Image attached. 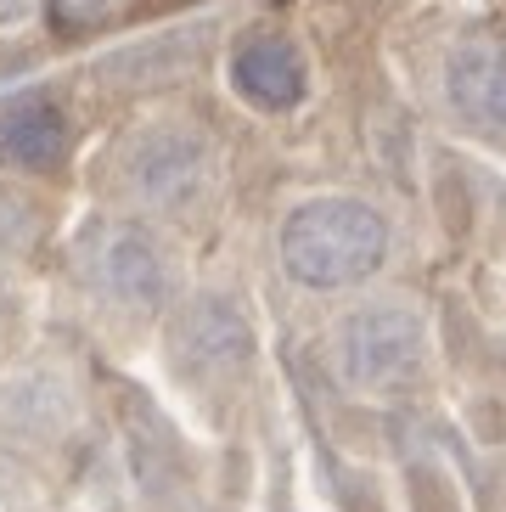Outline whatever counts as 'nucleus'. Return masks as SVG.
<instances>
[{
  "instance_id": "1",
  "label": "nucleus",
  "mask_w": 506,
  "mask_h": 512,
  "mask_svg": "<svg viewBox=\"0 0 506 512\" xmlns=\"http://www.w3.org/2000/svg\"><path fill=\"white\" fill-rule=\"evenodd\" d=\"M388 254V226L355 197L304 203L282 226V265L304 287H349L372 276Z\"/></svg>"
},
{
  "instance_id": "2",
  "label": "nucleus",
  "mask_w": 506,
  "mask_h": 512,
  "mask_svg": "<svg viewBox=\"0 0 506 512\" xmlns=\"http://www.w3.org/2000/svg\"><path fill=\"white\" fill-rule=\"evenodd\" d=\"M422 321L405 304H366L343 327V366L366 389H400L422 372Z\"/></svg>"
},
{
  "instance_id": "3",
  "label": "nucleus",
  "mask_w": 506,
  "mask_h": 512,
  "mask_svg": "<svg viewBox=\"0 0 506 512\" xmlns=\"http://www.w3.org/2000/svg\"><path fill=\"white\" fill-rule=\"evenodd\" d=\"M445 91L462 119L484 124V130H506V40L478 34L450 51Z\"/></svg>"
},
{
  "instance_id": "4",
  "label": "nucleus",
  "mask_w": 506,
  "mask_h": 512,
  "mask_svg": "<svg viewBox=\"0 0 506 512\" xmlns=\"http://www.w3.org/2000/svg\"><path fill=\"white\" fill-rule=\"evenodd\" d=\"M96 271H102L107 293L124 299V304H135V310H152V304L169 293L164 259H158V248H152L141 231H113V237H102V248H96Z\"/></svg>"
},
{
  "instance_id": "5",
  "label": "nucleus",
  "mask_w": 506,
  "mask_h": 512,
  "mask_svg": "<svg viewBox=\"0 0 506 512\" xmlns=\"http://www.w3.org/2000/svg\"><path fill=\"white\" fill-rule=\"evenodd\" d=\"M231 79L237 91L259 107H293L304 96V62L287 40L276 34H253L248 46H237V62H231Z\"/></svg>"
},
{
  "instance_id": "6",
  "label": "nucleus",
  "mask_w": 506,
  "mask_h": 512,
  "mask_svg": "<svg viewBox=\"0 0 506 512\" xmlns=\"http://www.w3.org/2000/svg\"><path fill=\"white\" fill-rule=\"evenodd\" d=\"M197 175H203V147L192 136H152L130 164V181L147 203H186L197 192Z\"/></svg>"
},
{
  "instance_id": "7",
  "label": "nucleus",
  "mask_w": 506,
  "mask_h": 512,
  "mask_svg": "<svg viewBox=\"0 0 506 512\" xmlns=\"http://www.w3.org/2000/svg\"><path fill=\"white\" fill-rule=\"evenodd\" d=\"M62 113L51 102H12L0 113V152L12 158V164H29V169H45L62 158Z\"/></svg>"
},
{
  "instance_id": "8",
  "label": "nucleus",
  "mask_w": 506,
  "mask_h": 512,
  "mask_svg": "<svg viewBox=\"0 0 506 512\" xmlns=\"http://www.w3.org/2000/svg\"><path fill=\"white\" fill-rule=\"evenodd\" d=\"M107 0H57V23H85V17H96Z\"/></svg>"
}]
</instances>
